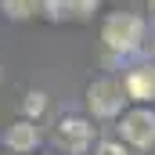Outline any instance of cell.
<instances>
[{
	"instance_id": "1",
	"label": "cell",
	"mask_w": 155,
	"mask_h": 155,
	"mask_svg": "<svg viewBox=\"0 0 155 155\" xmlns=\"http://www.w3.org/2000/svg\"><path fill=\"white\" fill-rule=\"evenodd\" d=\"M101 40L108 43V51L116 54H130L141 47L144 40V22L137 15H108L105 25H101Z\"/></svg>"
},
{
	"instance_id": "11",
	"label": "cell",
	"mask_w": 155,
	"mask_h": 155,
	"mask_svg": "<svg viewBox=\"0 0 155 155\" xmlns=\"http://www.w3.org/2000/svg\"><path fill=\"white\" fill-rule=\"evenodd\" d=\"M148 11H152V15H155V0H148Z\"/></svg>"
},
{
	"instance_id": "2",
	"label": "cell",
	"mask_w": 155,
	"mask_h": 155,
	"mask_svg": "<svg viewBox=\"0 0 155 155\" xmlns=\"http://www.w3.org/2000/svg\"><path fill=\"white\" fill-rule=\"evenodd\" d=\"M123 101H126V87L116 79H97L87 90V108L97 119H116L123 112Z\"/></svg>"
},
{
	"instance_id": "12",
	"label": "cell",
	"mask_w": 155,
	"mask_h": 155,
	"mask_svg": "<svg viewBox=\"0 0 155 155\" xmlns=\"http://www.w3.org/2000/svg\"><path fill=\"white\" fill-rule=\"evenodd\" d=\"M0 79H4V72H0Z\"/></svg>"
},
{
	"instance_id": "8",
	"label": "cell",
	"mask_w": 155,
	"mask_h": 155,
	"mask_svg": "<svg viewBox=\"0 0 155 155\" xmlns=\"http://www.w3.org/2000/svg\"><path fill=\"white\" fill-rule=\"evenodd\" d=\"M0 7H4L7 18L22 22V18H33V15H36L40 7H43V0H0Z\"/></svg>"
},
{
	"instance_id": "3",
	"label": "cell",
	"mask_w": 155,
	"mask_h": 155,
	"mask_svg": "<svg viewBox=\"0 0 155 155\" xmlns=\"http://www.w3.org/2000/svg\"><path fill=\"white\" fill-rule=\"evenodd\" d=\"M119 130L134 148H152L155 144V112L152 108H134V112L123 116Z\"/></svg>"
},
{
	"instance_id": "10",
	"label": "cell",
	"mask_w": 155,
	"mask_h": 155,
	"mask_svg": "<svg viewBox=\"0 0 155 155\" xmlns=\"http://www.w3.org/2000/svg\"><path fill=\"white\" fill-rule=\"evenodd\" d=\"M94 155H130L123 144H116V141H105V144H97V152Z\"/></svg>"
},
{
	"instance_id": "7",
	"label": "cell",
	"mask_w": 155,
	"mask_h": 155,
	"mask_svg": "<svg viewBox=\"0 0 155 155\" xmlns=\"http://www.w3.org/2000/svg\"><path fill=\"white\" fill-rule=\"evenodd\" d=\"M47 15L51 18H61V15H87L97 7V0H43Z\"/></svg>"
},
{
	"instance_id": "6",
	"label": "cell",
	"mask_w": 155,
	"mask_h": 155,
	"mask_svg": "<svg viewBox=\"0 0 155 155\" xmlns=\"http://www.w3.org/2000/svg\"><path fill=\"white\" fill-rule=\"evenodd\" d=\"M7 148L11 152H18V155H25V152H33L40 144V130H36V123H29V119H18L15 126H7Z\"/></svg>"
},
{
	"instance_id": "4",
	"label": "cell",
	"mask_w": 155,
	"mask_h": 155,
	"mask_svg": "<svg viewBox=\"0 0 155 155\" xmlns=\"http://www.w3.org/2000/svg\"><path fill=\"white\" fill-rule=\"evenodd\" d=\"M90 141H94V126L90 123H83V119H61L58 123V144L65 152L79 155L90 148Z\"/></svg>"
},
{
	"instance_id": "9",
	"label": "cell",
	"mask_w": 155,
	"mask_h": 155,
	"mask_svg": "<svg viewBox=\"0 0 155 155\" xmlns=\"http://www.w3.org/2000/svg\"><path fill=\"white\" fill-rule=\"evenodd\" d=\"M47 108V101H43V94H29V101H25V116H40Z\"/></svg>"
},
{
	"instance_id": "5",
	"label": "cell",
	"mask_w": 155,
	"mask_h": 155,
	"mask_svg": "<svg viewBox=\"0 0 155 155\" xmlns=\"http://www.w3.org/2000/svg\"><path fill=\"white\" fill-rule=\"evenodd\" d=\"M126 97L134 101H155V65H141L126 76Z\"/></svg>"
}]
</instances>
